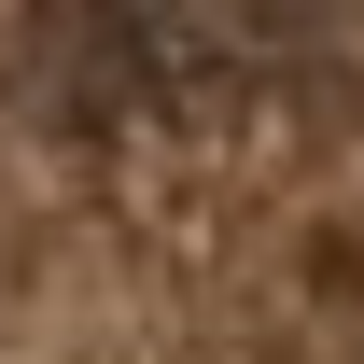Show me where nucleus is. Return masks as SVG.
Segmentation results:
<instances>
[{
	"instance_id": "nucleus-1",
	"label": "nucleus",
	"mask_w": 364,
	"mask_h": 364,
	"mask_svg": "<svg viewBox=\"0 0 364 364\" xmlns=\"http://www.w3.org/2000/svg\"><path fill=\"white\" fill-rule=\"evenodd\" d=\"M0 364H364V14H0Z\"/></svg>"
}]
</instances>
